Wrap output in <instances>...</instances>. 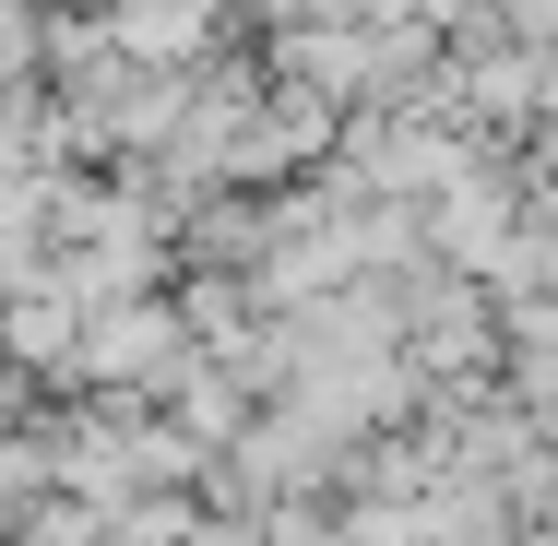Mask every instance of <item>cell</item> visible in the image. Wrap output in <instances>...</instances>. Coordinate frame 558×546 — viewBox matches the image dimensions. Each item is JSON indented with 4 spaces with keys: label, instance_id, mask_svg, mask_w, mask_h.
<instances>
[{
    "label": "cell",
    "instance_id": "cell-1",
    "mask_svg": "<svg viewBox=\"0 0 558 546\" xmlns=\"http://www.w3.org/2000/svg\"><path fill=\"white\" fill-rule=\"evenodd\" d=\"M72 356H84L96 380H143V392H167V380L191 368V332H179V310H108L96 332H72Z\"/></svg>",
    "mask_w": 558,
    "mask_h": 546
}]
</instances>
